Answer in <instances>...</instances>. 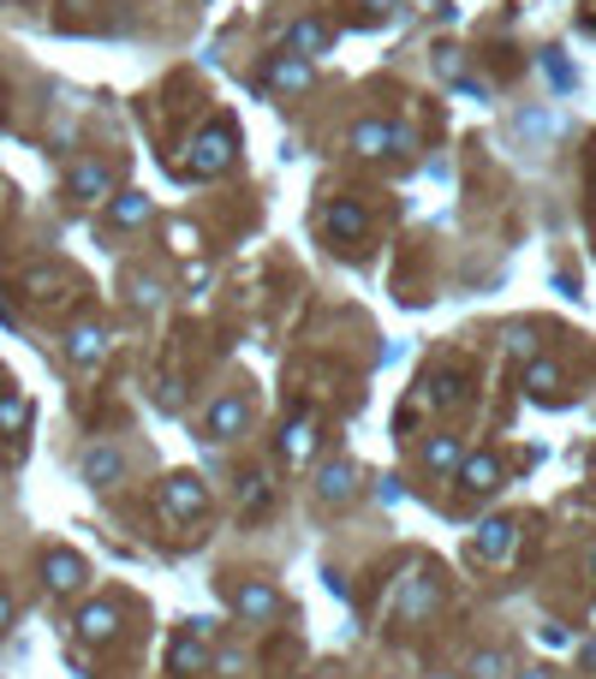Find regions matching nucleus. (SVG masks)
<instances>
[{"label":"nucleus","mask_w":596,"mask_h":679,"mask_svg":"<svg viewBox=\"0 0 596 679\" xmlns=\"http://www.w3.org/2000/svg\"><path fill=\"white\" fill-rule=\"evenodd\" d=\"M232 150H239V131H232V120H209L192 138V155L180 161L185 180H215L221 168H232Z\"/></svg>","instance_id":"f257e3e1"},{"label":"nucleus","mask_w":596,"mask_h":679,"mask_svg":"<svg viewBox=\"0 0 596 679\" xmlns=\"http://www.w3.org/2000/svg\"><path fill=\"white\" fill-rule=\"evenodd\" d=\"M155 500H162V519H173V525H197L209 513V489H203L192 471H173Z\"/></svg>","instance_id":"f03ea898"},{"label":"nucleus","mask_w":596,"mask_h":679,"mask_svg":"<svg viewBox=\"0 0 596 679\" xmlns=\"http://www.w3.org/2000/svg\"><path fill=\"white\" fill-rule=\"evenodd\" d=\"M311 78H316V66L299 61V54H286V48H274L263 61V72H257V84H269V90H281V96H299Z\"/></svg>","instance_id":"7ed1b4c3"},{"label":"nucleus","mask_w":596,"mask_h":679,"mask_svg":"<svg viewBox=\"0 0 596 679\" xmlns=\"http://www.w3.org/2000/svg\"><path fill=\"white\" fill-rule=\"evenodd\" d=\"M353 150L370 155V161H388V155H405L412 143H405V131L388 126V120H358L353 126Z\"/></svg>","instance_id":"20e7f679"},{"label":"nucleus","mask_w":596,"mask_h":679,"mask_svg":"<svg viewBox=\"0 0 596 679\" xmlns=\"http://www.w3.org/2000/svg\"><path fill=\"white\" fill-rule=\"evenodd\" d=\"M203 430H209L215 441H239L245 430H251V406H245V394H221V400H209Z\"/></svg>","instance_id":"39448f33"},{"label":"nucleus","mask_w":596,"mask_h":679,"mask_svg":"<svg viewBox=\"0 0 596 679\" xmlns=\"http://www.w3.org/2000/svg\"><path fill=\"white\" fill-rule=\"evenodd\" d=\"M472 549H477V560H489V567H507V560L519 554V525L513 519H484L477 537H472Z\"/></svg>","instance_id":"423d86ee"},{"label":"nucleus","mask_w":596,"mask_h":679,"mask_svg":"<svg viewBox=\"0 0 596 679\" xmlns=\"http://www.w3.org/2000/svg\"><path fill=\"white\" fill-rule=\"evenodd\" d=\"M232 608H239L245 626H269V619L281 614V596H274L269 579H245L239 590H232Z\"/></svg>","instance_id":"0eeeda50"},{"label":"nucleus","mask_w":596,"mask_h":679,"mask_svg":"<svg viewBox=\"0 0 596 679\" xmlns=\"http://www.w3.org/2000/svg\"><path fill=\"white\" fill-rule=\"evenodd\" d=\"M84 579H90L84 554H72V549H48V554H42V584H48L54 596H72Z\"/></svg>","instance_id":"6e6552de"},{"label":"nucleus","mask_w":596,"mask_h":679,"mask_svg":"<svg viewBox=\"0 0 596 679\" xmlns=\"http://www.w3.org/2000/svg\"><path fill=\"white\" fill-rule=\"evenodd\" d=\"M365 203H353V197H334L328 209H323V233L334 245H353V239H365Z\"/></svg>","instance_id":"1a4fd4ad"},{"label":"nucleus","mask_w":596,"mask_h":679,"mask_svg":"<svg viewBox=\"0 0 596 679\" xmlns=\"http://www.w3.org/2000/svg\"><path fill=\"white\" fill-rule=\"evenodd\" d=\"M334 48V31L323 19H293V31H286V54H299V61H323V54Z\"/></svg>","instance_id":"9d476101"},{"label":"nucleus","mask_w":596,"mask_h":679,"mask_svg":"<svg viewBox=\"0 0 596 679\" xmlns=\"http://www.w3.org/2000/svg\"><path fill=\"white\" fill-rule=\"evenodd\" d=\"M66 191H72V203H108L113 197V173L101 168V161H78Z\"/></svg>","instance_id":"9b49d317"},{"label":"nucleus","mask_w":596,"mask_h":679,"mask_svg":"<svg viewBox=\"0 0 596 679\" xmlns=\"http://www.w3.org/2000/svg\"><path fill=\"white\" fill-rule=\"evenodd\" d=\"M353 495H358V471L346 460H328L316 471V500H323V507H346Z\"/></svg>","instance_id":"f8f14e48"},{"label":"nucleus","mask_w":596,"mask_h":679,"mask_svg":"<svg viewBox=\"0 0 596 679\" xmlns=\"http://www.w3.org/2000/svg\"><path fill=\"white\" fill-rule=\"evenodd\" d=\"M66 358L78 364V370H90V364L108 358V328H96V322H84V328L66 334Z\"/></svg>","instance_id":"ddd939ff"},{"label":"nucleus","mask_w":596,"mask_h":679,"mask_svg":"<svg viewBox=\"0 0 596 679\" xmlns=\"http://www.w3.org/2000/svg\"><path fill=\"white\" fill-rule=\"evenodd\" d=\"M459 483H465V495H496L501 489V460L496 453H472V460H459Z\"/></svg>","instance_id":"4468645a"},{"label":"nucleus","mask_w":596,"mask_h":679,"mask_svg":"<svg viewBox=\"0 0 596 679\" xmlns=\"http://www.w3.org/2000/svg\"><path fill=\"white\" fill-rule=\"evenodd\" d=\"M120 477H126V453L120 448H90L84 453V483H90V489H113Z\"/></svg>","instance_id":"2eb2a0df"},{"label":"nucleus","mask_w":596,"mask_h":679,"mask_svg":"<svg viewBox=\"0 0 596 679\" xmlns=\"http://www.w3.org/2000/svg\"><path fill=\"white\" fill-rule=\"evenodd\" d=\"M150 215H155V203L138 197V191H126V197H108V227H120V233L150 227Z\"/></svg>","instance_id":"dca6fc26"},{"label":"nucleus","mask_w":596,"mask_h":679,"mask_svg":"<svg viewBox=\"0 0 596 679\" xmlns=\"http://www.w3.org/2000/svg\"><path fill=\"white\" fill-rule=\"evenodd\" d=\"M113 632H120V608H113V602H90V608L78 614V638L84 644H108Z\"/></svg>","instance_id":"f3484780"},{"label":"nucleus","mask_w":596,"mask_h":679,"mask_svg":"<svg viewBox=\"0 0 596 679\" xmlns=\"http://www.w3.org/2000/svg\"><path fill=\"white\" fill-rule=\"evenodd\" d=\"M167 668H180V673H203V668H209V649H203V638L192 626H185V638L167 644Z\"/></svg>","instance_id":"a211bd4d"},{"label":"nucleus","mask_w":596,"mask_h":679,"mask_svg":"<svg viewBox=\"0 0 596 679\" xmlns=\"http://www.w3.org/2000/svg\"><path fill=\"white\" fill-rule=\"evenodd\" d=\"M525 388H531V400H555V394H561V364L555 358H537L525 370Z\"/></svg>","instance_id":"6ab92c4d"},{"label":"nucleus","mask_w":596,"mask_h":679,"mask_svg":"<svg viewBox=\"0 0 596 679\" xmlns=\"http://www.w3.org/2000/svg\"><path fill=\"white\" fill-rule=\"evenodd\" d=\"M459 460H465V453H459V435H430V441H424V465H430V471H459Z\"/></svg>","instance_id":"aec40b11"},{"label":"nucleus","mask_w":596,"mask_h":679,"mask_svg":"<svg viewBox=\"0 0 596 679\" xmlns=\"http://www.w3.org/2000/svg\"><path fill=\"white\" fill-rule=\"evenodd\" d=\"M513 673V661H507V649H477L472 668H465V679H507Z\"/></svg>","instance_id":"412c9836"},{"label":"nucleus","mask_w":596,"mask_h":679,"mask_svg":"<svg viewBox=\"0 0 596 679\" xmlns=\"http://www.w3.org/2000/svg\"><path fill=\"white\" fill-rule=\"evenodd\" d=\"M311 430H316L311 411H299V418L286 423V435H281V453H286V460H304V448H311Z\"/></svg>","instance_id":"4be33fe9"},{"label":"nucleus","mask_w":596,"mask_h":679,"mask_svg":"<svg viewBox=\"0 0 596 679\" xmlns=\"http://www.w3.org/2000/svg\"><path fill=\"white\" fill-rule=\"evenodd\" d=\"M454 394H459V381L447 376V370H435V376L424 381V394H418V406H447Z\"/></svg>","instance_id":"5701e85b"},{"label":"nucleus","mask_w":596,"mask_h":679,"mask_svg":"<svg viewBox=\"0 0 596 679\" xmlns=\"http://www.w3.org/2000/svg\"><path fill=\"white\" fill-rule=\"evenodd\" d=\"M24 423H31V406H24L19 394H0V435L24 430Z\"/></svg>","instance_id":"b1692460"},{"label":"nucleus","mask_w":596,"mask_h":679,"mask_svg":"<svg viewBox=\"0 0 596 679\" xmlns=\"http://www.w3.org/2000/svg\"><path fill=\"white\" fill-rule=\"evenodd\" d=\"M263 495H269V477H263V471H245V477H239V500H245V513L263 507Z\"/></svg>","instance_id":"393cba45"},{"label":"nucleus","mask_w":596,"mask_h":679,"mask_svg":"<svg viewBox=\"0 0 596 679\" xmlns=\"http://www.w3.org/2000/svg\"><path fill=\"white\" fill-rule=\"evenodd\" d=\"M543 78L555 84V90H573V66H566V54H555V48L543 54Z\"/></svg>","instance_id":"a878e982"},{"label":"nucleus","mask_w":596,"mask_h":679,"mask_svg":"<svg viewBox=\"0 0 596 679\" xmlns=\"http://www.w3.org/2000/svg\"><path fill=\"white\" fill-rule=\"evenodd\" d=\"M132 304L138 310H155V304H162V287H155L150 274H132Z\"/></svg>","instance_id":"bb28decb"},{"label":"nucleus","mask_w":596,"mask_h":679,"mask_svg":"<svg viewBox=\"0 0 596 679\" xmlns=\"http://www.w3.org/2000/svg\"><path fill=\"white\" fill-rule=\"evenodd\" d=\"M507 346H513L519 358H531V352H537V340H531V328H513V334H507Z\"/></svg>","instance_id":"cd10ccee"},{"label":"nucleus","mask_w":596,"mask_h":679,"mask_svg":"<svg viewBox=\"0 0 596 679\" xmlns=\"http://www.w3.org/2000/svg\"><path fill=\"white\" fill-rule=\"evenodd\" d=\"M543 644L549 649H566V644H573V632H566V626H543Z\"/></svg>","instance_id":"c85d7f7f"},{"label":"nucleus","mask_w":596,"mask_h":679,"mask_svg":"<svg viewBox=\"0 0 596 679\" xmlns=\"http://www.w3.org/2000/svg\"><path fill=\"white\" fill-rule=\"evenodd\" d=\"M12 614H19V608H12V596H7V590H0V632L12 626Z\"/></svg>","instance_id":"c756f323"},{"label":"nucleus","mask_w":596,"mask_h":679,"mask_svg":"<svg viewBox=\"0 0 596 679\" xmlns=\"http://www.w3.org/2000/svg\"><path fill=\"white\" fill-rule=\"evenodd\" d=\"M519 679H555V673H549V668H525V673H519Z\"/></svg>","instance_id":"7c9ffc66"},{"label":"nucleus","mask_w":596,"mask_h":679,"mask_svg":"<svg viewBox=\"0 0 596 679\" xmlns=\"http://www.w3.org/2000/svg\"><path fill=\"white\" fill-rule=\"evenodd\" d=\"M590 661H596V644H590Z\"/></svg>","instance_id":"2f4dec72"},{"label":"nucleus","mask_w":596,"mask_h":679,"mask_svg":"<svg viewBox=\"0 0 596 679\" xmlns=\"http://www.w3.org/2000/svg\"><path fill=\"white\" fill-rule=\"evenodd\" d=\"M590 567H596V554H590Z\"/></svg>","instance_id":"473e14b6"}]
</instances>
